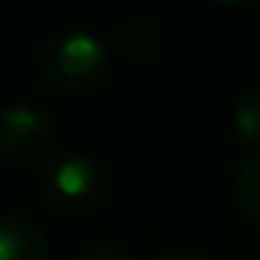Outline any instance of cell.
<instances>
[{
  "label": "cell",
  "instance_id": "1",
  "mask_svg": "<svg viewBox=\"0 0 260 260\" xmlns=\"http://www.w3.org/2000/svg\"><path fill=\"white\" fill-rule=\"evenodd\" d=\"M112 40L86 20L56 26L40 46V83L56 95H86L106 79Z\"/></svg>",
  "mask_w": 260,
  "mask_h": 260
},
{
  "label": "cell",
  "instance_id": "2",
  "mask_svg": "<svg viewBox=\"0 0 260 260\" xmlns=\"http://www.w3.org/2000/svg\"><path fill=\"white\" fill-rule=\"evenodd\" d=\"M109 191V168L89 152H66L43 172V201L63 217L92 211Z\"/></svg>",
  "mask_w": 260,
  "mask_h": 260
},
{
  "label": "cell",
  "instance_id": "3",
  "mask_svg": "<svg viewBox=\"0 0 260 260\" xmlns=\"http://www.w3.org/2000/svg\"><path fill=\"white\" fill-rule=\"evenodd\" d=\"M56 142V115L40 102H10L0 115V155L10 168H26Z\"/></svg>",
  "mask_w": 260,
  "mask_h": 260
},
{
  "label": "cell",
  "instance_id": "4",
  "mask_svg": "<svg viewBox=\"0 0 260 260\" xmlns=\"http://www.w3.org/2000/svg\"><path fill=\"white\" fill-rule=\"evenodd\" d=\"M0 260H46V234L30 214L10 211L0 224Z\"/></svg>",
  "mask_w": 260,
  "mask_h": 260
},
{
  "label": "cell",
  "instance_id": "5",
  "mask_svg": "<svg viewBox=\"0 0 260 260\" xmlns=\"http://www.w3.org/2000/svg\"><path fill=\"white\" fill-rule=\"evenodd\" d=\"M155 46H158V33H155V26L148 23V20H142V17L122 20V23L115 26V33H112V50L119 53L122 59H128V63H148L152 53H155Z\"/></svg>",
  "mask_w": 260,
  "mask_h": 260
},
{
  "label": "cell",
  "instance_id": "6",
  "mask_svg": "<svg viewBox=\"0 0 260 260\" xmlns=\"http://www.w3.org/2000/svg\"><path fill=\"white\" fill-rule=\"evenodd\" d=\"M234 201L241 214L260 228V152L247 155L234 172Z\"/></svg>",
  "mask_w": 260,
  "mask_h": 260
},
{
  "label": "cell",
  "instance_id": "7",
  "mask_svg": "<svg viewBox=\"0 0 260 260\" xmlns=\"http://www.w3.org/2000/svg\"><path fill=\"white\" fill-rule=\"evenodd\" d=\"M231 132L250 148H260V89L244 92L231 106Z\"/></svg>",
  "mask_w": 260,
  "mask_h": 260
},
{
  "label": "cell",
  "instance_id": "8",
  "mask_svg": "<svg viewBox=\"0 0 260 260\" xmlns=\"http://www.w3.org/2000/svg\"><path fill=\"white\" fill-rule=\"evenodd\" d=\"M73 260H132V254L115 241H89L73 254Z\"/></svg>",
  "mask_w": 260,
  "mask_h": 260
},
{
  "label": "cell",
  "instance_id": "9",
  "mask_svg": "<svg viewBox=\"0 0 260 260\" xmlns=\"http://www.w3.org/2000/svg\"><path fill=\"white\" fill-rule=\"evenodd\" d=\"M158 260H211V257L198 254V250H172V254H161Z\"/></svg>",
  "mask_w": 260,
  "mask_h": 260
}]
</instances>
